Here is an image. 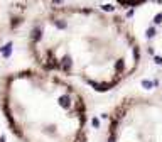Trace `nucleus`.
<instances>
[{
	"label": "nucleus",
	"instance_id": "obj_2",
	"mask_svg": "<svg viewBox=\"0 0 162 142\" xmlns=\"http://www.w3.org/2000/svg\"><path fill=\"white\" fill-rule=\"evenodd\" d=\"M0 105L20 142H86V98L59 74L44 70L12 73L3 80Z\"/></svg>",
	"mask_w": 162,
	"mask_h": 142
},
{
	"label": "nucleus",
	"instance_id": "obj_5",
	"mask_svg": "<svg viewBox=\"0 0 162 142\" xmlns=\"http://www.w3.org/2000/svg\"><path fill=\"white\" fill-rule=\"evenodd\" d=\"M0 142H2V139H0Z\"/></svg>",
	"mask_w": 162,
	"mask_h": 142
},
{
	"label": "nucleus",
	"instance_id": "obj_1",
	"mask_svg": "<svg viewBox=\"0 0 162 142\" xmlns=\"http://www.w3.org/2000/svg\"><path fill=\"white\" fill-rule=\"evenodd\" d=\"M29 49L41 70L76 78L98 93L139 70L142 48L125 17L96 7H57L34 22Z\"/></svg>",
	"mask_w": 162,
	"mask_h": 142
},
{
	"label": "nucleus",
	"instance_id": "obj_3",
	"mask_svg": "<svg viewBox=\"0 0 162 142\" xmlns=\"http://www.w3.org/2000/svg\"><path fill=\"white\" fill-rule=\"evenodd\" d=\"M106 142H162V101L145 95L122 98L110 112Z\"/></svg>",
	"mask_w": 162,
	"mask_h": 142
},
{
	"label": "nucleus",
	"instance_id": "obj_4",
	"mask_svg": "<svg viewBox=\"0 0 162 142\" xmlns=\"http://www.w3.org/2000/svg\"><path fill=\"white\" fill-rule=\"evenodd\" d=\"M115 2L122 7H139V5L147 3L149 0H115Z\"/></svg>",
	"mask_w": 162,
	"mask_h": 142
}]
</instances>
